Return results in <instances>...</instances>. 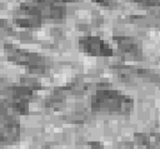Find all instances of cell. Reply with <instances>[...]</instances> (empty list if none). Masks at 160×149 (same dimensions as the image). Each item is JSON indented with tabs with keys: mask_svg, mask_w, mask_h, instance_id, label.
I'll return each mask as SVG.
<instances>
[{
	"mask_svg": "<svg viewBox=\"0 0 160 149\" xmlns=\"http://www.w3.org/2000/svg\"><path fill=\"white\" fill-rule=\"evenodd\" d=\"M20 136V124L9 109L5 99H0V145H11Z\"/></svg>",
	"mask_w": 160,
	"mask_h": 149,
	"instance_id": "cell-3",
	"label": "cell"
},
{
	"mask_svg": "<svg viewBox=\"0 0 160 149\" xmlns=\"http://www.w3.org/2000/svg\"><path fill=\"white\" fill-rule=\"evenodd\" d=\"M114 43L116 44L118 49L129 58H141V45L140 43L132 36H114Z\"/></svg>",
	"mask_w": 160,
	"mask_h": 149,
	"instance_id": "cell-8",
	"label": "cell"
},
{
	"mask_svg": "<svg viewBox=\"0 0 160 149\" xmlns=\"http://www.w3.org/2000/svg\"><path fill=\"white\" fill-rule=\"evenodd\" d=\"M134 108V100L115 89L100 88L90 98V109L98 114L126 115Z\"/></svg>",
	"mask_w": 160,
	"mask_h": 149,
	"instance_id": "cell-1",
	"label": "cell"
},
{
	"mask_svg": "<svg viewBox=\"0 0 160 149\" xmlns=\"http://www.w3.org/2000/svg\"><path fill=\"white\" fill-rule=\"evenodd\" d=\"M79 49L91 56H111L112 48L101 38L85 35L79 39Z\"/></svg>",
	"mask_w": 160,
	"mask_h": 149,
	"instance_id": "cell-6",
	"label": "cell"
},
{
	"mask_svg": "<svg viewBox=\"0 0 160 149\" xmlns=\"http://www.w3.org/2000/svg\"><path fill=\"white\" fill-rule=\"evenodd\" d=\"M32 95L34 88L30 85H14L5 90V101L12 114L25 115L29 111Z\"/></svg>",
	"mask_w": 160,
	"mask_h": 149,
	"instance_id": "cell-4",
	"label": "cell"
},
{
	"mask_svg": "<svg viewBox=\"0 0 160 149\" xmlns=\"http://www.w3.org/2000/svg\"><path fill=\"white\" fill-rule=\"evenodd\" d=\"M4 49L9 61L24 66L31 74H44L48 69L45 58L35 51L19 48L14 44H5Z\"/></svg>",
	"mask_w": 160,
	"mask_h": 149,
	"instance_id": "cell-2",
	"label": "cell"
},
{
	"mask_svg": "<svg viewBox=\"0 0 160 149\" xmlns=\"http://www.w3.org/2000/svg\"><path fill=\"white\" fill-rule=\"evenodd\" d=\"M12 21L15 25L24 29H34L41 26L44 23V18L39 6V1L20 4L14 10Z\"/></svg>",
	"mask_w": 160,
	"mask_h": 149,
	"instance_id": "cell-5",
	"label": "cell"
},
{
	"mask_svg": "<svg viewBox=\"0 0 160 149\" xmlns=\"http://www.w3.org/2000/svg\"><path fill=\"white\" fill-rule=\"evenodd\" d=\"M44 21H60L66 15V5L55 1H39Z\"/></svg>",
	"mask_w": 160,
	"mask_h": 149,
	"instance_id": "cell-7",
	"label": "cell"
}]
</instances>
